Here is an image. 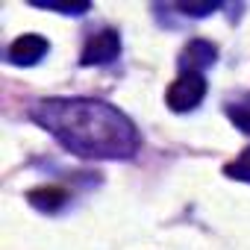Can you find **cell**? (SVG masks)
Masks as SVG:
<instances>
[{
	"mask_svg": "<svg viewBox=\"0 0 250 250\" xmlns=\"http://www.w3.org/2000/svg\"><path fill=\"white\" fill-rule=\"evenodd\" d=\"M221 9V3H177V12H183V15H194V18H203V15H212V12H218Z\"/></svg>",
	"mask_w": 250,
	"mask_h": 250,
	"instance_id": "obj_10",
	"label": "cell"
},
{
	"mask_svg": "<svg viewBox=\"0 0 250 250\" xmlns=\"http://www.w3.org/2000/svg\"><path fill=\"white\" fill-rule=\"evenodd\" d=\"M203 94H206V74H200V71H180V77L165 91V103L174 112H191V109L200 106Z\"/></svg>",
	"mask_w": 250,
	"mask_h": 250,
	"instance_id": "obj_2",
	"label": "cell"
},
{
	"mask_svg": "<svg viewBox=\"0 0 250 250\" xmlns=\"http://www.w3.org/2000/svg\"><path fill=\"white\" fill-rule=\"evenodd\" d=\"M47 47H50L47 39H42V36H36V33H27V36H18V39L9 44L6 59H9L12 65H18V68H33V65H39V62L47 56Z\"/></svg>",
	"mask_w": 250,
	"mask_h": 250,
	"instance_id": "obj_4",
	"label": "cell"
},
{
	"mask_svg": "<svg viewBox=\"0 0 250 250\" xmlns=\"http://www.w3.org/2000/svg\"><path fill=\"white\" fill-rule=\"evenodd\" d=\"M224 174L229 177V180H238V183H250V147L241 153V156H235L227 168H224Z\"/></svg>",
	"mask_w": 250,
	"mask_h": 250,
	"instance_id": "obj_8",
	"label": "cell"
},
{
	"mask_svg": "<svg viewBox=\"0 0 250 250\" xmlns=\"http://www.w3.org/2000/svg\"><path fill=\"white\" fill-rule=\"evenodd\" d=\"M30 118L83 159H130L139 150L136 124L97 97H47L30 109Z\"/></svg>",
	"mask_w": 250,
	"mask_h": 250,
	"instance_id": "obj_1",
	"label": "cell"
},
{
	"mask_svg": "<svg viewBox=\"0 0 250 250\" xmlns=\"http://www.w3.org/2000/svg\"><path fill=\"white\" fill-rule=\"evenodd\" d=\"M227 118L232 121V127H238L241 133L250 136V94H241L235 100L227 103Z\"/></svg>",
	"mask_w": 250,
	"mask_h": 250,
	"instance_id": "obj_6",
	"label": "cell"
},
{
	"mask_svg": "<svg viewBox=\"0 0 250 250\" xmlns=\"http://www.w3.org/2000/svg\"><path fill=\"white\" fill-rule=\"evenodd\" d=\"M30 203L39 206L42 212H56V209L65 203V191H59V188H39V191H30Z\"/></svg>",
	"mask_w": 250,
	"mask_h": 250,
	"instance_id": "obj_7",
	"label": "cell"
},
{
	"mask_svg": "<svg viewBox=\"0 0 250 250\" xmlns=\"http://www.w3.org/2000/svg\"><path fill=\"white\" fill-rule=\"evenodd\" d=\"M36 9H47V12H62V15H83V12H88V3H44V0H36L33 3Z\"/></svg>",
	"mask_w": 250,
	"mask_h": 250,
	"instance_id": "obj_9",
	"label": "cell"
},
{
	"mask_svg": "<svg viewBox=\"0 0 250 250\" xmlns=\"http://www.w3.org/2000/svg\"><path fill=\"white\" fill-rule=\"evenodd\" d=\"M118 53H121V36L115 30H100L85 42L80 62L83 65H109L118 59Z\"/></svg>",
	"mask_w": 250,
	"mask_h": 250,
	"instance_id": "obj_3",
	"label": "cell"
},
{
	"mask_svg": "<svg viewBox=\"0 0 250 250\" xmlns=\"http://www.w3.org/2000/svg\"><path fill=\"white\" fill-rule=\"evenodd\" d=\"M218 62V47L212 42H203V39H194L183 47L180 53V71H206Z\"/></svg>",
	"mask_w": 250,
	"mask_h": 250,
	"instance_id": "obj_5",
	"label": "cell"
}]
</instances>
